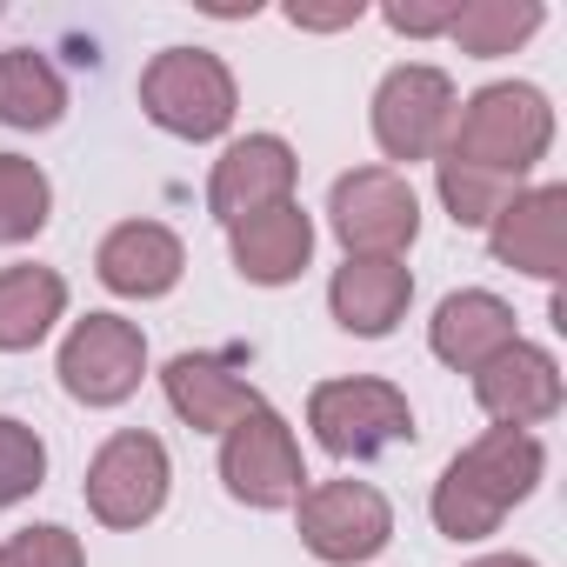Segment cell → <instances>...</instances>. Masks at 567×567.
Returning <instances> with one entry per match:
<instances>
[{
  "label": "cell",
  "mask_w": 567,
  "mask_h": 567,
  "mask_svg": "<svg viewBox=\"0 0 567 567\" xmlns=\"http://www.w3.org/2000/svg\"><path fill=\"white\" fill-rule=\"evenodd\" d=\"M547 147H554L547 94L527 81H494L467 107H454L447 141H441V167H461V174H481V181L520 194V181L547 161Z\"/></svg>",
  "instance_id": "obj_1"
},
{
  "label": "cell",
  "mask_w": 567,
  "mask_h": 567,
  "mask_svg": "<svg viewBox=\"0 0 567 567\" xmlns=\"http://www.w3.org/2000/svg\"><path fill=\"white\" fill-rule=\"evenodd\" d=\"M547 474V447L520 427H487L467 454H454L434 481V527L447 540H481L520 507Z\"/></svg>",
  "instance_id": "obj_2"
},
{
  "label": "cell",
  "mask_w": 567,
  "mask_h": 567,
  "mask_svg": "<svg viewBox=\"0 0 567 567\" xmlns=\"http://www.w3.org/2000/svg\"><path fill=\"white\" fill-rule=\"evenodd\" d=\"M141 107H147L154 127H167L181 141H214V134L234 127L240 94H234V74H227L220 54H207V48H167L141 74Z\"/></svg>",
  "instance_id": "obj_3"
},
{
  "label": "cell",
  "mask_w": 567,
  "mask_h": 567,
  "mask_svg": "<svg viewBox=\"0 0 567 567\" xmlns=\"http://www.w3.org/2000/svg\"><path fill=\"white\" fill-rule=\"evenodd\" d=\"M308 427L334 461H374V454L414 441V408L394 381L348 374V381H321L308 394Z\"/></svg>",
  "instance_id": "obj_4"
},
{
  "label": "cell",
  "mask_w": 567,
  "mask_h": 567,
  "mask_svg": "<svg viewBox=\"0 0 567 567\" xmlns=\"http://www.w3.org/2000/svg\"><path fill=\"white\" fill-rule=\"evenodd\" d=\"M328 220L348 260H401L421 234V200L394 167H354L328 194Z\"/></svg>",
  "instance_id": "obj_5"
},
{
  "label": "cell",
  "mask_w": 567,
  "mask_h": 567,
  "mask_svg": "<svg viewBox=\"0 0 567 567\" xmlns=\"http://www.w3.org/2000/svg\"><path fill=\"white\" fill-rule=\"evenodd\" d=\"M220 481H227V494L234 501H247V507H295L301 494H308V467H301V441H295V427L280 421L274 408H254V414H240L234 427H227V441H220Z\"/></svg>",
  "instance_id": "obj_6"
},
{
  "label": "cell",
  "mask_w": 567,
  "mask_h": 567,
  "mask_svg": "<svg viewBox=\"0 0 567 567\" xmlns=\"http://www.w3.org/2000/svg\"><path fill=\"white\" fill-rule=\"evenodd\" d=\"M295 514H301L308 554L328 560V567H361L394 540V507L368 481H315L295 501Z\"/></svg>",
  "instance_id": "obj_7"
},
{
  "label": "cell",
  "mask_w": 567,
  "mask_h": 567,
  "mask_svg": "<svg viewBox=\"0 0 567 567\" xmlns=\"http://www.w3.org/2000/svg\"><path fill=\"white\" fill-rule=\"evenodd\" d=\"M167 481H174L167 447L147 427H121L87 461V507L101 527H147L167 507Z\"/></svg>",
  "instance_id": "obj_8"
},
{
  "label": "cell",
  "mask_w": 567,
  "mask_h": 567,
  "mask_svg": "<svg viewBox=\"0 0 567 567\" xmlns=\"http://www.w3.org/2000/svg\"><path fill=\"white\" fill-rule=\"evenodd\" d=\"M147 374V334L121 315H87L61 341V388L81 408H121Z\"/></svg>",
  "instance_id": "obj_9"
},
{
  "label": "cell",
  "mask_w": 567,
  "mask_h": 567,
  "mask_svg": "<svg viewBox=\"0 0 567 567\" xmlns=\"http://www.w3.org/2000/svg\"><path fill=\"white\" fill-rule=\"evenodd\" d=\"M454 121V81L441 68H394L374 87V141L388 161H434Z\"/></svg>",
  "instance_id": "obj_10"
},
{
  "label": "cell",
  "mask_w": 567,
  "mask_h": 567,
  "mask_svg": "<svg viewBox=\"0 0 567 567\" xmlns=\"http://www.w3.org/2000/svg\"><path fill=\"white\" fill-rule=\"evenodd\" d=\"M487 247L501 267L534 274V280H560L567 274V187H520L494 220H487Z\"/></svg>",
  "instance_id": "obj_11"
},
{
  "label": "cell",
  "mask_w": 567,
  "mask_h": 567,
  "mask_svg": "<svg viewBox=\"0 0 567 567\" xmlns=\"http://www.w3.org/2000/svg\"><path fill=\"white\" fill-rule=\"evenodd\" d=\"M295 147L280 134H247L234 141L220 161H214V181H207V207L220 227L247 220V214H267L280 200H295Z\"/></svg>",
  "instance_id": "obj_12"
},
{
  "label": "cell",
  "mask_w": 567,
  "mask_h": 567,
  "mask_svg": "<svg viewBox=\"0 0 567 567\" xmlns=\"http://www.w3.org/2000/svg\"><path fill=\"white\" fill-rule=\"evenodd\" d=\"M474 401L494 427H540L560 414V361L547 348H527L514 341L507 354H494L481 374H474Z\"/></svg>",
  "instance_id": "obj_13"
},
{
  "label": "cell",
  "mask_w": 567,
  "mask_h": 567,
  "mask_svg": "<svg viewBox=\"0 0 567 567\" xmlns=\"http://www.w3.org/2000/svg\"><path fill=\"white\" fill-rule=\"evenodd\" d=\"M161 388H167V408H174L194 434H227L240 414L267 408L260 388L240 374L234 354H174L167 374H161Z\"/></svg>",
  "instance_id": "obj_14"
},
{
  "label": "cell",
  "mask_w": 567,
  "mask_h": 567,
  "mask_svg": "<svg viewBox=\"0 0 567 567\" xmlns=\"http://www.w3.org/2000/svg\"><path fill=\"white\" fill-rule=\"evenodd\" d=\"M181 267H187V247L161 220H121L101 240V254H94V274L107 280L114 295H127V301H161L181 280Z\"/></svg>",
  "instance_id": "obj_15"
},
{
  "label": "cell",
  "mask_w": 567,
  "mask_h": 567,
  "mask_svg": "<svg viewBox=\"0 0 567 567\" xmlns=\"http://www.w3.org/2000/svg\"><path fill=\"white\" fill-rule=\"evenodd\" d=\"M234 240V267L254 280V288H288V280H301V267L315 260V220L301 200H280L267 214H247L227 227Z\"/></svg>",
  "instance_id": "obj_16"
},
{
  "label": "cell",
  "mask_w": 567,
  "mask_h": 567,
  "mask_svg": "<svg viewBox=\"0 0 567 567\" xmlns=\"http://www.w3.org/2000/svg\"><path fill=\"white\" fill-rule=\"evenodd\" d=\"M520 334H514V308L487 288H467V295H447L427 321V348L434 361L461 368V374H481L494 354H507Z\"/></svg>",
  "instance_id": "obj_17"
},
{
  "label": "cell",
  "mask_w": 567,
  "mask_h": 567,
  "mask_svg": "<svg viewBox=\"0 0 567 567\" xmlns=\"http://www.w3.org/2000/svg\"><path fill=\"white\" fill-rule=\"evenodd\" d=\"M408 301H414L408 260H348V267H334V280H328L334 321H341L348 334H361V341L394 334L401 315H408Z\"/></svg>",
  "instance_id": "obj_18"
},
{
  "label": "cell",
  "mask_w": 567,
  "mask_h": 567,
  "mask_svg": "<svg viewBox=\"0 0 567 567\" xmlns=\"http://www.w3.org/2000/svg\"><path fill=\"white\" fill-rule=\"evenodd\" d=\"M68 315V280L54 267H0V354H28Z\"/></svg>",
  "instance_id": "obj_19"
},
{
  "label": "cell",
  "mask_w": 567,
  "mask_h": 567,
  "mask_svg": "<svg viewBox=\"0 0 567 567\" xmlns=\"http://www.w3.org/2000/svg\"><path fill=\"white\" fill-rule=\"evenodd\" d=\"M61 114H68V81L54 74L48 54H34V48L0 54V121L21 134H48Z\"/></svg>",
  "instance_id": "obj_20"
},
{
  "label": "cell",
  "mask_w": 567,
  "mask_h": 567,
  "mask_svg": "<svg viewBox=\"0 0 567 567\" xmlns=\"http://www.w3.org/2000/svg\"><path fill=\"white\" fill-rule=\"evenodd\" d=\"M540 21H547L540 0H467V8H454L447 41H454L461 54H474V61H501V54H514L527 34H540Z\"/></svg>",
  "instance_id": "obj_21"
},
{
  "label": "cell",
  "mask_w": 567,
  "mask_h": 567,
  "mask_svg": "<svg viewBox=\"0 0 567 567\" xmlns=\"http://www.w3.org/2000/svg\"><path fill=\"white\" fill-rule=\"evenodd\" d=\"M48 214H54L48 174H41L34 161H21V154H0V247L34 240V234L48 227Z\"/></svg>",
  "instance_id": "obj_22"
},
{
  "label": "cell",
  "mask_w": 567,
  "mask_h": 567,
  "mask_svg": "<svg viewBox=\"0 0 567 567\" xmlns=\"http://www.w3.org/2000/svg\"><path fill=\"white\" fill-rule=\"evenodd\" d=\"M41 481H48V447H41V434H34L28 421H14V414H0V507L28 501Z\"/></svg>",
  "instance_id": "obj_23"
},
{
  "label": "cell",
  "mask_w": 567,
  "mask_h": 567,
  "mask_svg": "<svg viewBox=\"0 0 567 567\" xmlns=\"http://www.w3.org/2000/svg\"><path fill=\"white\" fill-rule=\"evenodd\" d=\"M0 567H87V554L68 527L41 520V527H21L14 540H0Z\"/></svg>",
  "instance_id": "obj_24"
},
{
  "label": "cell",
  "mask_w": 567,
  "mask_h": 567,
  "mask_svg": "<svg viewBox=\"0 0 567 567\" xmlns=\"http://www.w3.org/2000/svg\"><path fill=\"white\" fill-rule=\"evenodd\" d=\"M454 8L461 0H394V8H381V21L408 41H427V34H447L454 28Z\"/></svg>",
  "instance_id": "obj_25"
},
{
  "label": "cell",
  "mask_w": 567,
  "mask_h": 567,
  "mask_svg": "<svg viewBox=\"0 0 567 567\" xmlns=\"http://www.w3.org/2000/svg\"><path fill=\"white\" fill-rule=\"evenodd\" d=\"M288 21H295V28H315V34H328V28H354V21H361V0H348V8H328V14H315V8H288Z\"/></svg>",
  "instance_id": "obj_26"
},
{
  "label": "cell",
  "mask_w": 567,
  "mask_h": 567,
  "mask_svg": "<svg viewBox=\"0 0 567 567\" xmlns=\"http://www.w3.org/2000/svg\"><path fill=\"white\" fill-rule=\"evenodd\" d=\"M467 567H540V560H527V554H481V560H467Z\"/></svg>",
  "instance_id": "obj_27"
}]
</instances>
